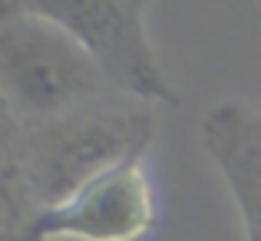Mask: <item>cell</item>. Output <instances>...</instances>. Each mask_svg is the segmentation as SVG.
<instances>
[{
    "mask_svg": "<svg viewBox=\"0 0 261 241\" xmlns=\"http://www.w3.org/2000/svg\"><path fill=\"white\" fill-rule=\"evenodd\" d=\"M149 102L136 96H109L102 102L33 129L17 152V165L40 208L73 198L106 172L142 159L152 142Z\"/></svg>",
    "mask_w": 261,
    "mask_h": 241,
    "instance_id": "obj_1",
    "label": "cell"
},
{
    "mask_svg": "<svg viewBox=\"0 0 261 241\" xmlns=\"http://www.w3.org/2000/svg\"><path fill=\"white\" fill-rule=\"evenodd\" d=\"M20 119H17V113H13V106L7 102V96H4V89H0V165L4 162H10V159H17V152H20Z\"/></svg>",
    "mask_w": 261,
    "mask_h": 241,
    "instance_id": "obj_7",
    "label": "cell"
},
{
    "mask_svg": "<svg viewBox=\"0 0 261 241\" xmlns=\"http://www.w3.org/2000/svg\"><path fill=\"white\" fill-rule=\"evenodd\" d=\"M0 89L30 132L126 96L80 40L33 13L0 17Z\"/></svg>",
    "mask_w": 261,
    "mask_h": 241,
    "instance_id": "obj_2",
    "label": "cell"
},
{
    "mask_svg": "<svg viewBox=\"0 0 261 241\" xmlns=\"http://www.w3.org/2000/svg\"><path fill=\"white\" fill-rule=\"evenodd\" d=\"M149 7L152 0H0V17L33 13L50 20L80 40L126 96L175 106L178 96L149 40Z\"/></svg>",
    "mask_w": 261,
    "mask_h": 241,
    "instance_id": "obj_3",
    "label": "cell"
},
{
    "mask_svg": "<svg viewBox=\"0 0 261 241\" xmlns=\"http://www.w3.org/2000/svg\"><path fill=\"white\" fill-rule=\"evenodd\" d=\"M33 215H37V202L27 189L17 159L4 162L0 165V241H27Z\"/></svg>",
    "mask_w": 261,
    "mask_h": 241,
    "instance_id": "obj_6",
    "label": "cell"
},
{
    "mask_svg": "<svg viewBox=\"0 0 261 241\" xmlns=\"http://www.w3.org/2000/svg\"><path fill=\"white\" fill-rule=\"evenodd\" d=\"M155 228V198L142 159L89 182L73 198L40 208L27 241H139Z\"/></svg>",
    "mask_w": 261,
    "mask_h": 241,
    "instance_id": "obj_4",
    "label": "cell"
},
{
    "mask_svg": "<svg viewBox=\"0 0 261 241\" xmlns=\"http://www.w3.org/2000/svg\"><path fill=\"white\" fill-rule=\"evenodd\" d=\"M202 142L238 205L245 241H261V113L222 102L205 116Z\"/></svg>",
    "mask_w": 261,
    "mask_h": 241,
    "instance_id": "obj_5",
    "label": "cell"
}]
</instances>
